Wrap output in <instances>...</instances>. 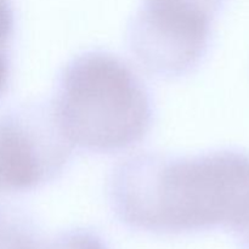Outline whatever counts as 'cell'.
I'll return each instance as SVG.
<instances>
[{
	"instance_id": "obj_3",
	"label": "cell",
	"mask_w": 249,
	"mask_h": 249,
	"mask_svg": "<svg viewBox=\"0 0 249 249\" xmlns=\"http://www.w3.org/2000/svg\"><path fill=\"white\" fill-rule=\"evenodd\" d=\"M72 148L51 104L26 105L0 122V190L33 191L53 181Z\"/></svg>"
},
{
	"instance_id": "obj_9",
	"label": "cell",
	"mask_w": 249,
	"mask_h": 249,
	"mask_svg": "<svg viewBox=\"0 0 249 249\" xmlns=\"http://www.w3.org/2000/svg\"><path fill=\"white\" fill-rule=\"evenodd\" d=\"M0 219H1V216H0Z\"/></svg>"
},
{
	"instance_id": "obj_8",
	"label": "cell",
	"mask_w": 249,
	"mask_h": 249,
	"mask_svg": "<svg viewBox=\"0 0 249 249\" xmlns=\"http://www.w3.org/2000/svg\"><path fill=\"white\" fill-rule=\"evenodd\" d=\"M10 77V63L6 50H0V96L6 90Z\"/></svg>"
},
{
	"instance_id": "obj_5",
	"label": "cell",
	"mask_w": 249,
	"mask_h": 249,
	"mask_svg": "<svg viewBox=\"0 0 249 249\" xmlns=\"http://www.w3.org/2000/svg\"><path fill=\"white\" fill-rule=\"evenodd\" d=\"M221 0H143V4L212 19Z\"/></svg>"
},
{
	"instance_id": "obj_4",
	"label": "cell",
	"mask_w": 249,
	"mask_h": 249,
	"mask_svg": "<svg viewBox=\"0 0 249 249\" xmlns=\"http://www.w3.org/2000/svg\"><path fill=\"white\" fill-rule=\"evenodd\" d=\"M211 22L142 4L129 26V48L151 74L181 77L196 68L206 55Z\"/></svg>"
},
{
	"instance_id": "obj_7",
	"label": "cell",
	"mask_w": 249,
	"mask_h": 249,
	"mask_svg": "<svg viewBox=\"0 0 249 249\" xmlns=\"http://www.w3.org/2000/svg\"><path fill=\"white\" fill-rule=\"evenodd\" d=\"M14 33V11L9 0H0V50L6 46Z\"/></svg>"
},
{
	"instance_id": "obj_6",
	"label": "cell",
	"mask_w": 249,
	"mask_h": 249,
	"mask_svg": "<svg viewBox=\"0 0 249 249\" xmlns=\"http://www.w3.org/2000/svg\"><path fill=\"white\" fill-rule=\"evenodd\" d=\"M45 249H108L91 231L72 230L57 236Z\"/></svg>"
},
{
	"instance_id": "obj_1",
	"label": "cell",
	"mask_w": 249,
	"mask_h": 249,
	"mask_svg": "<svg viewBox=\"0 0 249 249\" xmlns=\"http://www.w3.org/2000/svg\"><path fill=\"white\" fill-rule=\"evenodd\" d=\"M109 195L117 216L138 230L240 229L249 219V158L233 151L140 153L116 168Z\"/></svg>"
},
{
	"instance_id": "obj_2",
	"label": "cell",
	"mask_w": 249,
	"mask_h": 249,
	"mask_svg": "<svg viewBox=\"0 0 249 249\" xmlns=\"http://www.w3.org/2000/svg\"><path fill=\"white\" fill-rule=\"evenodd\" d=\"M72 147L113 153L145 139L152 125V102L145 84L117 55L83 53L63 67L50 102Z\"/></svg>"
}]
</instances>
